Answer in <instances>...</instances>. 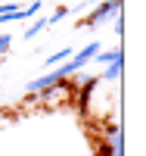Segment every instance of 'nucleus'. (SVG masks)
Listing matches in <instances>:
<instances>
[{"instance_id": "obj_1", "label": "nucleus", "mask_w": 146, "mask_h": 156, "mask_svg": "<svg viewBox=\"0 0 146 156\" xmlns=\"http://www.w3.org/2000/svg\"><path fill=\"white\" fill-rule=\"evenodd\" d=\"M115 12H121V0H100L93 12H87L81 22H75V28H93L100 22H109Z\"/></svg>"}, {"instance_id": "obj_2", "label": "nucleus", "mask_w": 146, "mask_h": 156, "mask_svg": "<svg viewBox=\"0 0 146 156\" xmlns=\"http://www.w3.org/2000/svg\"><path fill=\"white\" fill-rule=\"evenodd\" d=\"M72 75H75V69L69 66V59H65V62H59L56 72L37 75L34 81H28V84H25V90H28V94H37V90H44V87H50V84H59V81H65V78H72Z\"/></svg>"}, {"instance_id": "obj_3", "label": "nucleus", "mask_w": 146, "mask_h": 156, "mask_svg": "<svg viewBox=\"0 0 146 156\" xmlns=\"http://www.w3.org/2000/svg\"><path fill=\"white\" fill-rule=\"evenodd\" d=\"M100 50H103V44H100V41H93V44H87L84 50H78V53H72V56H69V66H72V69L78 72L81 66H87V62L93 59V56L100 53Z\"/></svg>"}, {"instance_id": "obj_4", "label": "nucleus", "mask_w": 146, "mask_h": 156, "mask_svg": "<svg viewBox=\"0 0 146 156\" xmlns=\"http://www.w3.org/2000/svg\"><path fill=\"white\" fill-rule=\"evenodd\" d=\"M97 84H100V78H87V81L75 90V100H78V109L81 112H87V106H90V100H93V90H97Z\"/></svg>"}, {"instance_id": "obj_5", "label": "nucleus", "mask_w": 146, "mask_h": 156, "mask_svg": "<svg viewBox=\"0 0 146 156\" xmlns=\"http://www.w3.org/2000/svg\"><path fill=\"white\" fill-rule=\"evenodd\" d=\"M103 137H106V144H109V147H124V140H121V125H118V122L106 125V128H103Z\"/></svg>"}, {"instance_id": "obj_6", "label": "nucleus", "mask_w": 146, "mask_h": 156, "mask_svg": "<svg viewBox=\"0 0 146 156\" xmlns=\"http://www.w3.org/2000/svg\"><path fill=\"white\" fill-rule=\"evenodd\" d=\"M93 59H97V62H103V66H109V62L124 59V53H121V47H112V50H100V53H97Z\"/></svg>"}, {"instance_id": "obj_7", "label": "nucleus", "mask_w": 146, "mask_h": 156, "mask_svg": "<svg viewBox=\"0 0 146 156\" xmlns=\"http://www.w3.org/2000/svg\"><path fill=\"white\" fill-rule=\"evenodd\" d=\"M121 69H124V59L109 62V66H106V72H103L100 78H103V81H118V78H121Z\"/></svg>"}, {"instance_id": "obj_8", "label": "nucleus", "mask_w": 146, "mask_h": 156, "mask_svg": "<svg viewBox=\"0 0 146 156\" xmlns=\"http://www.w3.org/2000/svg\"><path fill=\"white\" fill-rule=\"evenodd\" d=\"M47 25H50V19H37L34 25H28V28H25V34H22V37H25V41H31V37H34V34H41Z\"/></svg>"}, {"instance_id": "obj_9", "label": "nucleus", "mask_w": 146, "mask_h": 156, "mask_svg": "<svg viewBox=\"0 0 146 156\" xmlns=\"http://www.w3.org/2000/svg\"><path fill=\"white\" fill-rule=\"evenodd\" d=\"M72 53H75L72 47H59V53H53V56H47V66H59V62H65V59H69Z\"/></svg>"}, {"instance_id": "obj_10", "label": "nucleus", "mask_w": 146, "mask_h": 156, "mask_svg": "<svg viewBox=\"0 0 146 156\" xmlns=\"http://www.w3.org/2000/svg\"><path fill=\"white\" fill-rule=\"evenodd\" d=\"M9 44H12V37H9V34H0V53H6Z\"/></svg>"}, {"instance_id": "obj_11", "label": "nucleus", "mask_w": 146, "mask_h": 156, "mask_svg": "<svg viewBox=\"0 0 146 156\" xmlns=\"http://www.w3.org/2000/svg\"><path fill=\"white\" fill-rule=\"evenodd\" d=\"M12 9H19V6H16V3H0V19H3V16H9Z\"/></svg>"}, {"instance_id": "obj_12", "label": "nucleus", "mask_w": 146, "mask_h": 156, "mask_svg": "<svg viewBox=\"0 0 146 156\" xmlns=\"http://www.w3.org/2000/svg\"><path fill=\"white\" fill-rule=\"evenodd\" d=\"M65 12H69V9H65V6H59V9H56V12H53V16H50V25H53V22H59V19L65 16Z\"/></svg>"}, {"instance_id": "obj_13", "label": "nucleus", "mask_w": 146, "mask_h": 156, "mask_svg": "<svg viewBox=\"0 0 146 156\" xmlns=\"http://www.w3.org/2000/svg\"><path fill=\"white\" fill-rule=\"evenodd\" d=\"M25 9H28V16H34V12L41 9V0H34V3H31V6H25Z\"/></svg>"}, {"instance_id": "obj_14", "label": "nucleus", "mask_w": 146, "mask_h": 156, "mask_svg": "<svg viewBox=\"0 0 146 156\" xmlns=\"http://www.w3.org/2000/svg\"><path fill=\"white\" fill-rule=\"evenodd\" d=\"M93 3H100V0H93Z\"/></svg>"}]
</instances>
